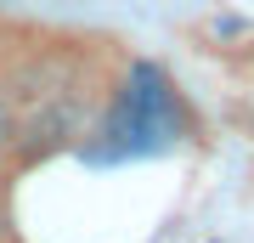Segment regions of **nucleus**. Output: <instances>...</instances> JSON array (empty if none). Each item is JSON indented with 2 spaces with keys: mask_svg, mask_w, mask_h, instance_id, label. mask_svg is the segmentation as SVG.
<instances>
[{
  "mask_svg": "<svg viewBox=\"0 0 254 243\" xmlns=\"http://www.w3.org/2000/svg\"><path fill=\"white\" fill-rule=\"evenodd\" d=\"M170 130H175V96H170V85H164L158 68L136 63L130 80H125V90H119V102H113L108 130H102V136H113L108 153H141V147H158Z\"/></svg>",
  "mask_w": 254,
  "mask_h": 243,
  "instance_id": "nucleus-1",
  "label": "nucleus"
},
{
  "mask_svg": "<svg viewBox=\"0 0 254 243\" xmlns=\"http://www.w3.org/2000/svg\"><path fill=\"white\" fill-rule=\"evenodd\" d=\"M11 142H17V119H11V102L0 96V153H6Z\"/></svg>",
  "mask_w": 254,
  "mask_h": 243,
  "instance_id": "nucleus-2",
  "label": "nucleus"
}]
</instances>
